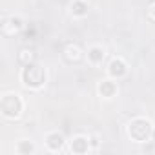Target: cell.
I'll list each match as a JSON object with an SVG mask.
<instances>
[{
    "mask_svg": "<svg viewBox=\"0 0 155 155\" xmlns=\"http://www.w3.org/2000/svg\"><path fill=\"white\" fill-rule=\"evenodd\" d=\"M20 81L29 90H40L48 81L46 68L40 66L38 62H31V64L24 66L22 71H20Z\"/></svg>",
    "mask_w": 155,
    "mask_h": 155,
    "instance_id": "obj_1",
    "label": "cell"
},
{
    "mask_svg": "<svg viewBox=\"0 0 155 155\" xmlns=\"http://www.w3.org/2000/svg\"><path fill=\"white\" fill-rule=\"evenodd\" d=\"M128 137L135 142H148L151 140V133H153V124L144 119V117H135L128 122L126 126Z\"/></svg>",
    "mask_w": 155,
    "mask_h": 155,
    "instance_id": "obj_2",
    "label": "cell"
},
{
    "mask_svg": "<svg viewBox=\"0 0 155 155\" xmlns=\"http://www.w3.org/2000/svg\"><path fill=\"white\" fill-rule=\"evenodd\" d=\"M24 102L18 93H4L0 99V111L6 119H18L22 115Z\"/></svg>",
    "mask_w": 155,
    "mask_h": 155,
    "instance_id": "obj_3",
    "label": "cell"
},
{
    "mask_svg": "<svg viewBox=\"0 0 155 155\" xmlns=\"http://www.w3.org/2000/svg\"><path fill=\"white\" fill-rule=\"evenodd\" d=\"M62 57H64V60H66L68 64H79V62H82V58H84V51H82V48H81L79 44L69 42V44L62 49Z\"/></svg>",
    "mask_w": 155,
    "mask_h": 155,
    "instance_id": "obj_4",
    "label": "cell"
},
{
    "mask_svg": "<svg viewBox=\"0 0 155 155\" xmlns=\"http://www.w3.org/2000/svg\"><path fill=\"white\" fill-rule=\"evenodd\" d=\"M44 142H46V148H48L49 151H60V150L64 148V144H66V139H64L62 133H58V131H51V133L46 135Z\"/></svg>",
    "mask_w": 155,
    "mask_h": 155,
    "instance_id": "obj_5",
    "label": "cell"
},
{
    "mask_svg": "<svg viewBox=\"0 0 155 155\" xmlns=\"http://www.w3.org/2000/svg\"><path fill=\"white\" fill-rule=\"evenodd\" d=\"M128 73V66L122 58H113L108 66V75L111 79H122V77Z\"/></svg>",
    "mask_w": 155,
    "mask_h": 155,
    "instance_id": "obj_6",
    "label": "cell"
},
{
    "mask_svg": "<svg viewBox=\"0 0 155 155\" xmlns=\"http://www.w3.org/2000/svg\"><path fill=\"white\" fill-rule=\"evenodd\" d=\"M97 90H99V95L104 97V99H111V97L117 95V84H115L111 79H104V81H101Z\"/></svg>",
    "mask_w": 155,
    "mask_h": 155,
    "instance_id": "obj_7",
    "label": "cell"
},
{
    "mask_svg": "<svg viewBox=\"0 0 155 155\" xmlns=\"http://www.w3.org/2000/svg\"><path fill=\"white\" fill-rule=\"evenodd\" d=\"M22 28H24V22H22L20 17H11L9 20H6V22L2 24V31H4L6 35H15V33H18Z\"/></svg>",
    "mask_w": 155,
    "mask_h": 155,
    "instance_id": "obj_8",
    "label": "cell"
},
{
    "mask_svg": "<svg viewBox=\"0 0 155 155\" xmlns=\"http://www.w3.org/2000/svg\"><path fill=\"white\" fill-rule=\"evenodd\" d=\"M69 148H71L73 153H79V155L88 153L90 151V139H86V137H75L71 140V146Z\"/></svg>",
    "mask_w": 155,
    "mask_h": 155,
    "instance_id": "obj_9",
    "label": "cell"
},
{
    "mask_svg": "<svg viewBox=\"0 0 155 155\" xmlns=\"http://www.w3.org/2000/svg\"><path fill=\"white\" fill-rule=\"evenodd\" d=\"M17 60H18V64L28 66V64H31V62H37V53H35V49H31V48H22V49L18 51V55H17Z\"/></svg>",
    "mask_w": 155,
    "mask_h": 155,
    "instance_id": "obj_10",
    "label": "cell"
},
{
    "mask_svg": "<svg viewBox=\"0 0 155 155\" xmlns=\"http://www.w3.org/2000/svg\"><path fill=\"white\" fill-rule=\"evenodd\" d=\"M69 11L73 17H86L90 8H88V2H84V0H73L69 6Z\"/></svg>",
    "mask_w": 155,
    "mask_h": 155,
    "instance_id": "obj_11",
    "label": "cell"
},
{
    "mask_svg": "<svg viewBox=\"0 0 155 155\" xmlns=\"http://www.w3.org/2000/svg\"><path fill=\"white\" fill-rule=\"evenodd\" d=\"M104 49L101 48V46H91L90 49H88V60L93 64V66H99V64H102V60H104Z\"/></svg>",
    "mask_w": 155,
    "mask_h": 155,
    "instance_id": "obj_12",
    "label": "cell"
},
{
    "mask_svg": "<svg viewBox=\"0 0 155 155\" xmlns=\"http://www.w3.org/2000/svg\"><path fill=\"white\" fill-rule=\"evenodd\" d=\"M35 151V146H33V142H29V140H20L18 144H17V153H20V155H29V153H33Z\"/></svg>",
    "mask_w": 155,
    "mask_h": 155,
    "instance_id": "obj_13",
    "label": "cell"
},
{
    "mask_svg": "<svg viewBox=\"0 0 155 155\" xmlns=\"http://www.w3.org/2000/svg\"><path fill=\"white\" fill-rule=\"evenodd\" d=\"M146 18L151 24H155V0H150L148 6H146Z\"/></svg>",
    "mask_w": 155,
    "mask_h": 155,
    "instance_id": "obj_14",
    "label": "cell"
},
{
    "mask_svg": "<svg viewBox=\"0 0 155 155\" xmlns=\"http://www.w3.org/2000/svg\"><path fill=\"white\" fill-rule=\"evenodd\" d=\"M151 140H155V126H153V133H151Z\"/></svg>",
    "mask_w": 155,
    "mask_h": 155,
    "instance_id": "obj_15",
    "label": "cell"
}]
</instances>
